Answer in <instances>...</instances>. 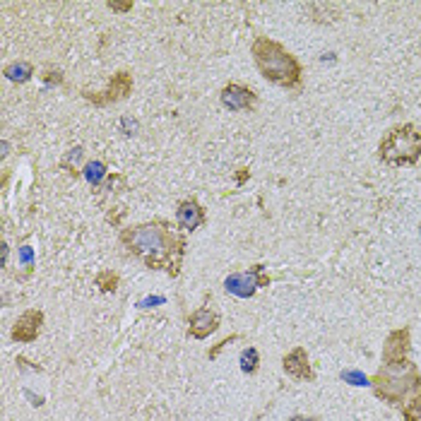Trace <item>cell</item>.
Masks as SVG:
<instances>
[{
    "label": "cell",
    "instance_id": "cell-13",
    "mask_svg": "<svg viewBox=\"0 0 421 421\" xmlns=\"http://www.w3.org/2000/svg\"><path fill=\"white\" fill-rule=\"evenodd\" d=\"M342 380H351V385H371V378H366L364 373H356V371H344Z\"/></svg>",
    "mask_w": 421,
    "mask_h": 421
},
{
    "label": "cell",
    "instance_id": "cell-7",
    "mask_svg": "<svg viewBox=\"0 0 421 421\" xmlns=\"http://www.w3.org/2000/svg\"><path fill=\"white\" fill-rule=\"evenodd\" d=\"M219 311L210 304L200 306L197 311H193L190 313V328H188V335L195 337V340H205V337H210L212 333H217V328H219Z\"/></svg>",
    "mask_w": 421,
    "mask_h": 421
},
{
    "label": "cell",
    "instance_id": "cell-1",
    "mask_svg": "<svg viewBox=\"0 0 421 421\" xmlns=\"http://www.w3.org/2000/svg\"><path fill=\"white\" fill-rule=\"evenodd\" d=\"M371 390L388 407L398 409L402 421H421V371L412 359V328L390 330L383 342V359Z\"/></svg>",
    "mask_w": 421,
    "mask_h": 421
},
{
    "label": "cell",
    "instance_id": "cell-4",
    "mask_svg": "<svg viewBox=\"0 0 421 421\" xmlns=\"http://www.w3.org/2000/svg\"><path fill=\"white\" fill-rule=\"evenodd\" d=\"M378 159L388 166H414L421 161V128L414 123L393 126L378 142Z\"/></svg>",
    "mask_w": 421,
    "mask_h": 421
},
{
    "label": "cell",
    "instance_id": "cell-11",
    "mask_svg": "<svg viewBox=\"0 0 421 421\" xmlns=\"http://www.w3.org/2000/svg\"><path fill=\"white\" fill-rule=\"evenodd\" d=\"M241 371L244 373H257V369H260V354H257V349L255 346H248V349H244L241 351Z\"/></svg>",
    "mask_w": 421,
    "mask_h": 421
},
{
    "label": "cell",
    "instance_id": "cell-14",
    "mask_svg": "<svg viewBox=\"0 0 421 421\" xmlns=\"http://www.w3.org/2000/svg\"><path fill=\"white\" fill-rule=\"evenodd\" d=\"M101 176H104V166L101 164H89L87 166V178L92 183H99V181H101Z\"/></svg>",
    "mask_w": 421,
    "mask_h": 421
},
{
    "label": "cell",
    "instance_id": "cell-10",
    "mask_svg": "<svg viewBox=\"0 0 421 421\" xmlns=\"http://www.w3.org/2000/svg\"><path fill=\"white\" fill-rule=\"evenodd\" d=\"M41 325H43V313L37 309L27 311V313L19 315V320L14 323L12 328V340L14 342H32L37 340L39 333H41Z\"/></svg>",
    "mask_w": 421,
    "mask_h": 421
},
{
    "label": "cell",
    "instance_id": "cell-8",
    "mask_svg": "<svg viewBox=\"0 0 421 421\" xmlns=\"http://www.w3.org/2000/svg\"><path fill=\"white\" fill-rule=\"evenodd\" d=\"M282 369H284V373L291 375L294 380H306V383H313L315 380V371H313V366H311L309 351H306L304 346H294L289 354H284Z\"/></svg>",
    "mask_w": 421,
    "mask_h": 421
},
{
    "label": "cell",
    "instance_id": "cell-9",
    "mask_svg": "<svg viewBox=\"0 0 421 421\" xmlns=\"http://www.w3.org/2000/svg\"><path fill=\"white\" fill-rule=\"evenodd\" d=\"M205 222H207L205 207H202L200 202L195 200V197H188V200L178 202V210H176V224H178V229L195 231V229H200Z\"/></svg>",
    "mask_w": 421,
    "mask_h": 421
},
{
    "label": "cell",
    "instance_id": "cell-16",
    "mask_svg": "<svg viewBox=\"0 0 421 421\" xmlns=\"http://www.w3.org/2000/svg\"><path fill=\"white\" fill-rule=\"evenodd\" d=\"M419 229H421V226H419Z\"/></svg>",
    "mask_w": 421,
    "mask_h": 421
},
{
    "label": "cell",
    "instance_id": "cell-6",
    "mask_svg": "<svg viewBox=\"0 0 421 421\" xmlns=\"http://www.w3.org/2000/svg\"><path fill=\"white\" fill-rule=\"evenodd\" d=\"M219 101L229 111H255L257 106V94L251 87L239 82H229L226 87H222Z\"/></svg>",
    "mask_w": 421,
    "mask_h": 421
},
{
    "label": "cell",
    "instance_id": "cell-15",
    "mask_svg": "<svg viewBox=\"0 0 421 421\" xmlns=\"http://www.w3.org/2000/svg\"><path fill=\"white\" fill-rule=\"evenodd\" d=\"M289 421H320L318 417H304V414H296V417H291Z\"/></svg>",
    "mask_w": 421,
    "mask_h": 421
},
{
    "label": "cell",
    "instance_id": "cell-12",
    "mask_svg": "<svg viewBox=\"0 0 421 421\" xmlns=\"http://www.w3.org/2000/svg\"><path fill=\"white\" fill-rule=\"evenodd\" d=\"M34 68L29 66V63H12V66L5 68V75H8V80L12 82H27L29 77H32Z\"/></svg>",
    "mask_w": 421,
    "mask_h": 421
},
{
    "label": "cell",
    "instance_id": "cell-3",
    "mask_svg": "<svg viewBox=\"0 0 421 421\" xmlns=\"http://www.w3.org/2000/svg\"><path fill=\"white\" fill-rule=\"evenodd\" d=\"M253 61H255L260 75L267 82L277 84L289 92H301L304 89V68H301L299 58L284 48L280 41L270 37H257L251 46Z\"/></svg>",
    "mask_w": 421,
    "mask_h": 421
},
{
    "label": "cell",
    "instance_id": "cell-5",
    "mask_svg": "<svg viewBox=\"0 0 421 421\" xmlns=\"http://www.w3.org/2000/svg\"><path fill=\"white\" fill-rule=\"evenodd\" d=\"M270 284V277L265 272V265H253L248 270L241 272H231L224 280V289L226 294H234L239 299H251L257 289Z\"/></svg>",
    "mask_w": 421,
    "mask_h": 421
},
{
    "label": "cell",
    "instance_id": "cell-2",
    "mask_svg": "<svg viewBox=\"0 0 421 421\" xmlns=\"http://www.w3.org/2000/svg\"><path fill=\"white\" fill-rule=\"evenodd\" d=\"M121 246L133 257L147 265L150 270L178 277L186 257V236L166 219H150L142 224L126 226L118 236Z\"/></svg>",
    "mask_w": 421,
    "mask_h": 421
}]
</instances>
